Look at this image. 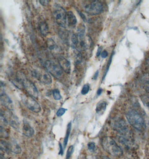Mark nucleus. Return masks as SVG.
I'll return each mask as SVG.
<instances>
[{
	"label": "nucleus",
	"mask_w": 149,
	"mask_h": 159,
	"mask_svg": "<svg viewBox=\"0 0 149 159\" xmlns=\"http://www.w3.org/2000/svg\"><path fill=\"white\" fill-rule=\"evenodd\" d=\"M66 24L70 27L74 26L77 24V19L72 11H68L66 12Z\"/></svg>",
	"instance_id": "4468645a"
},
{
	"label": "nucleus",
	"mask_w": 149,
	"mask_h": 159,
	"mask_svg": "<svg viewBox=\"0 0 149 159\" xmlns=\"http://www.w3.org/2000/svg\"><path fill=\"white\" fill-rule=\"evenodd\" d=\"M36 77L38 78L44 83L45 84L49 85L52 83V78L50 75L49 73H47L46 71H43L42 73H37L36 74Z\"/></svg>",
	"instance_id": "f8f14e48"
},
{
	"label": "nucleus",
	"mask_w": 149,
	"mask_h": 159,
	"mask_svg": "<svg viewBox=\"0 0 149 159\" xmlns=\"http://www.w3.org/2000/svg\"><path fill=\"white\" fill-rule=\"evenodd\" d=\"M73 150H74L73 146H70L69 148H68V150H67L66 159H70V157L72 156V153H73Z\"/></svg>",
	"instance_id": "7c9ffc66"
},
{
	"label": "nucleus",
	"mask_w": 149,
	"mask_h": 159,
	"mask_svg": "<svg viewBox=\"0 0 149 159\" xmlns=\"http://www.w3.org/2000/svg\"><path fill=\"white\" fill-rule=\"evenodd\" d=\"M101 57L102 58H103V59H105V58H106L108 56V52L106 50H103V52H102V53H101Z\"/></svg>",
	"instance_id": "72a5a7b5"
},
{
	"label": "nucleus",
	"mask_w": 149,
	"mask_h": 159,
	"mask_svg": "<svg viewBox=\"0 0 149 159\" xmlns=\"http://www.w3.org/2000/svg\"><path fill=\"white\" fill-rule=\"evenodd\" d=\"M107 107V103L103 101H101L98 103L96 107V113L97 115H102L105 112Z\"/></svg>",
	"instance_id": "f3484780"
},
{
	"label": "nucleus",
	"mask_w": 149,
	"mask_h": 159,
	"mask_svg": "<svg viewBox=\"0 0 149 159\" xmlns=\"http://www.w3.org/2000/svg\"><path fill=\"white\" fill-rule=\"evenodd\" d=\"M89 89H90V86L88 84H86L85 85H83L82 89L81 91V93L83 95H86L88 93Z\"/></svg>",
	"instance_id": "c756f323"
},
{
	"label": "nucleus",
	"mask_w": 149,
	"mask_h": 159,
	"mask_svg": "<svg viewBox=\"0 0 149 159\" xmlns=\"http://www.w3.org/2000/svg\"><path fill=\"white\" fill-rule=\"evenodd\" d=\"M47 44L48 49L50 51H55L58 49V46L55 43V41H54L52 38H48L47 41Z\"/></svg>",
	"instance_id": "4be33fe9"
},
{
	"label": "nucleus",
	"mask_w": 149,
	"mask_h": 159,
	"mask_svg": "<svg viewBox=\"0 0 149 159\" xmlns=\"http://www.w3.org/2000/svg\"><path fill=\"white\" fill-rule=\"evenodd\" d=\"M45 66L50 73L56 78L59 79L63 76V70L59 63L58 64L53 61H47L45 63Z\"/></svg>",
	"instance_id": "423d86ee"
},
{
	"label": "nucleus",
	"mask_w": 149,
	"mask_h": 159,
	"mask_svg": "<svg viewBox=\"0 0 149 159\" xmlns=\"http://www.w3.org/2000/svg\"><path fill=\"white\" fill-rule=\"evenodd\" d=\"M126 117L129 123L139 131H142L146 128L144 119L135 111H128L126 114Z\"/></svg>",
	"instance_id": "f03ea898"
},
{
	"label": "nucleus",
	"mask_w": 149,
	"mask_h": 159,
	"mask_svg": "<svg viewBox=\"0 0 149 159\" xmlns=\"http://www.w3.org/2000/svg\"><path fill=\"white\" fill-rule=\"evenodd\" d=\"M1 115L5 117L7 124L10 125L15 129H19L20 122L19 118L15 115L10 110H7L5 111H1Z\"/></svg>",
	"instance_id": "6e6552de"
},
{
	"label": "nucleus",
	"mask_w": 149,
	"mask_h": 159,
	"mask_svg": "<svg viewBox=\"0 0 149 159\" xmlns=\"http://www.w3.org/2000/svg\"><path fill=\"white\" fill-rule=\"evenodd\" d=\"M71 129H72V122H69V124H68L67 127H66V134H65V136L64 140V148L66 147V145L68 143L69 135H70V131H71Z\"/></svg>",
	"instance_id": "5701e85b"
},
{
	"label": "nucleus",
	"mask_w": 149,
	"mask_h": 159,
	"mask_svg": "<svg viewBox=\"0 0 149 159\" xmlns=\"http://www.w3.org/2000/svg\"><path fill=\"white\" fill-rule=\"evenodd\" d=\"M83 8L86 12L89 15H96L102 12L103 6L102 3L98 1H90L85 3Z\"/></svg>",
	"instance_id": "20e7f679"
},
{
	"label": "nucleus",
	"mask_w": 149,
	"mask_h": 159,
	"mask_svg": "<svg viewBox=\"0 0 149 159\" xmlns=\"http://www.w3.org/2000/svg\"><path fill=\"white\" fill-rule=\"evenodd\" d=\"M0 135H1V137L2 138H7L8 137V132L6 131V130L3 127L2 125H1Z\"/></svg>",
	"instance_id": "c85d7f7f"
},
{
	"label": "nucleus",
	"mask_w": 149,
	"mask_h": 159,
	"mask_svg": "<svg viewBox=\"0 0 149 159\" xmlns=\"http://www.w3.org/2000/svg\"><path fill=\"white\" fill-rule=\"evenodd\" d=\"M60 145V148H61V151H60V154L63 155V148H62V146L61 145V143L59 144Z\"/></svg>",
	"instance_id": "ea45409f"
},
{
	"label": "nucleus",
	"mask_w": 149,
	"mask_h": 159,
	"mask_svg": "<svg viewBox=\"0 0 149 159\" xmlns=\"http://www.w3.org/2000/svg\"><path fill=\"white\" fill-rule=\"evenodd\" d=\"M147 69H149V58L148 59V60L147 61Z\"/></svg>",
	"instance_id": "a19ab883"
},
{
	"label": "nucleus",
	"mask_w": 149,
	"mask_h": 159,
	"mask_svg": "<svg viewBox=\"0 0 149 159\" xmlns=\"http://www.w3.org/2000/svg\"><path fill=\"white\" fill-rule=\"evenodd\" d=\"M113 55V54H111V55L110 58L109 60H108L107 64V66H106V70H105V74H104V76H103V78H102V81L104 80V79L105 78V77H106V75H107V73L108 71L109 68H110V66L111 64V62H112V59Z\"/></svg>",
	"instance_id": "cd10ccee"
},
{
	"label": "nucleus",
	"mask_w": 149,
	"mask_h": 159,
	"mask_svg": "<svg viewBox=\"0 0 149 159\" xmlns=\"http://www.w3.org/2000/svg\"><path fill=\"white\" fill-rule=\"evenodd\" d=\"M1 149L6 154H9L11 152L10 143L6 142V141L1 140Z\"/></svg>",
	"instance_id": "aec40b11"
},
{
	"label": "nucleus",
	"mask_w": 149,
	"mask_h": 159,
	"mask_svg": "<svg viewBox=\"0 0 149 159\" xmlns=\"http://www.w3.org/2000/svg\"><path fill=\"white\" fill-rule=\"evenodd\" d=\"M52 95H53V98L56 101L60 100L61 98L60 91H59L58 89H55L54 91H52Z\"/></svg>",
	"instance_id": "a878e982"
},
{
	"label": "nucleus",
	"mask_w": 149,
	"mask_h": 159,
	"mask_svg": "<svg viewBox=\"0 0 149 159\" xmlns=\"http://www.w3.org/2000/svg\"><path fill=\"white\" fill-rule=\"evenodd\" d=\"M49 1H47V0H45V1H39V2L43 6H46L47 5H48V3H49Z\"/></svg>",
	"instance_id": "f704fd0d"
},
{
	"label": "nucleus",
	"mask_w": 149,
	"mask_h": 159,
	"mask_svg": "<svg viewBox=\"0 0 149 159\" xmlns=\"http://www.w3.org/2000/svg\"><path fill=\"white\" fill-rule=\"evenodd\" d=\"M58 63L61 66L62 70L66 74H70L71 71V64L69 61L61 55L58 57Z\"/></svg>",
	"instance_id": "9b49d317"
},
{
	"label": "nucleus",
	"mask_w": 149,
	"mask_h": 159,
	"mask_svg": "<svg viewBox=\"0 0 149 159\" xmlns=\"http://www.w3.org/2000/svg\"><path fill=\"white\" fill-rule=\"evenodd\" d=\"M102 52V48L101 47H98V50H97V52L96 53V56H97V57H98L99 55L101 54V53Z\"/></svg>",
	"instance_id": "c9c22d12"
},
{
	"label": "nucleus",
	"mask_w": 149,
	"mask_h": 159,
	"mask_svg": "<svg viewBox=\"0 0 149 159\" xmlns=\"http://www.w3.org/2000/svg\"><path fill=\"white\" fill-rule=\"evenodd\" d=\"M34 133L35 131L30 125L27 121H24L22 125V134L26 137H31L33 136Z\"/></svg>",
	"instance_id": "ddd939ff"
},
{
	"label": "nucleus",
	"mask_w": 149,
	"mask_h": 159,
	"mask_svg": "<svg viewBox=\"0 0 149 159\" xmlns=\"http://www.w3.org/2000/svg\"><path fill=\"white\" fill-rule=\"evenodd\" d=\"M101 159H111L110 158V157H102V158H101Z\"/></svg>",
	"instance_id": "79ce46f5"
},
{
	"label": "nucleus",
	"mask_w": 149,
	"mask_h": 159,
	"mask_svg": "<svg viewBox=\"0 0 149 159\" xmlns=\"http://www.w3.org/2000/svg\"><path fill=\"white\" fill-rule=\"evenodd\" d=\"M102 92H103V90H102V88H99V89H98V91H97V95H98V96L101 95L102 93Z\"/></svg>",
	"instance_id": "4c0bfd02"
},
{
	"label": "nucleus",
	"mask_w": 149,
	"mask_h": 159,
	"mask_svg": "<svg viewBox=\"0 0 149 159\" xmlns=\"http://www.w3.org/2000/svg\"><path fill=\"white\" fill-rule=\"evenodd\" d=\"M79 15H80V16L82 17V18L83 19V20L85 21H86V17L85 16H84V14H82V13H79Z\"/></svg>",
	"instance_id": "58836bf2"
},
{
	"label": "nucleus",
	"mask_w": 149,
	"mask_h": 159,
	"mask_svg": "<svg viewBox=\"0 0 149 159\" xmlns=\"http://www.w3.org/2000/svg\"><path fill=\"white\" fill-rule=\"evenodd\" d=\"M71 40H72V43L74 47H77L79 44V38L77 34H72V37H71Z\"/></svg>",
	"instance_id": "393cba45"
},
{
	"label": "nucleus",
	"mask_w": 149,
	"mask_h": 159,
	"mask_svg": "<svg viewBox=\"0 0 149 159\" xmlns=\"http://www.w3.org/2000/svg\"><path fill=\"white\" fill-rule=\"evenodd\" d=\"M88 148L89 150L91 152H93L96 149V145L94 143H88Z\"/></svg>",
	"instance_id": "473e14b6"
},
{
	"label": "nucleus",
	"mask_w": 149,
	"mask_h": 159,
	"mask_svg": "<svg viewBox=\"0 0 149 159\" xmlns=\"http://www.w3.org/2000/svg\"><path fill=\"white\" fill-rule=\"evenodd\" d=\"M78 47L79 48V49L81 50H86L87 49V44L85 41L84 38L79 39V44H78Z\"/></svg>",
	"instance_id": "b1692460"
},
{
	"label": "nucleus",
	"mask_w": 149,
	"mask_h": 159,
	"mask_svg": "<svg viewBox=\"0 0 149 159\" xmlns=\"http://www.w3.org/2000/svg\"><path fill=\"white\" fill-rule=\"evenodd\" d=\"M98 75H99V70H97V71L95 72V73H94L93 79L94 80H97V78L98 77Z\"/></svg>",
	"instance_id": "e433bc0d"
},
{
	"label": "nucleus",
	"mask_w": 149,
	"mask_h": 159,
	"mask_svg": "<svg viewBox=\"0 0 149 159\" xmlns=\"http://www.w3.org/2000/svg\"><path fill=\"white\" fill-rule=\"evenodd\" d=\"M141 82L145 90L149 94V74H144L141 77Z\"/></svg>",
	"instance_id": "dca6fc26"
},
{
	"label": "nucleus",
	"mask_w": 149,
	"mask_h": 159,
	"mask_svg": "<svg viewBox=\"0 0 149 159\" xmlns=\"http://www.w3.org/2000/svg\"><path fill=\"white\" fill-rule=\"evenodd\" d=\"M112 126L116 131L121 134H125L128 131V127L126 122L122 119H116L112 122Z\"/></svg>",
	"instance_id": "1a4fd4ad"
},
{
	"label": "nucleus",
	"mask_w": 149,
	"mask_h": 159,
	"mask_svg": "<svg viewBox=\"0 0 149 159\" xmlns=\"http://www.w3.org/2000/svg\"><path fill=\"white\" fill-rule=\"evenodd\" d=\"M86 32V27L83 24H80L78 25L77 28V35L78 38L80 39L84 38Z\"/></svg>",
	"instance_id": "412c9836"
},
{
	"label": "nucleus",
	"mask_w": 149,
	"mask_h": 159,
	"mask_svg": "<svg viewBox=\"0 0 149 159\" xmlns=\"http://www.w3.org/2000/svg\"><path fill=\"white\" fill-rule=\"evenodd\" d=\"M39 29H40V33L42 34V35L44 36L47 35L49 31V29L48 27L47 23L45 21L40 22L39 24Z\"/></svg>",
	"instance_id": "a211bd4d"
},
{
	"label": "nucleus",
	"mask_w": 149,
	"mask_h": 159,
	"mask_svg": "<svg viewBox=\"0 0 149 159\" xmlns=\"http://www.w3.org/2000/svg\"><path fill=\"white\" fill-rule=\"evenodd\" d=\"M22 102L28 109L35 113H39L41 111V107L35 99L32 96L23 95Z\"/></svg>",
	"instance_id": "0eeeda50"
},
{
	"label": "nucleus",
	"mask_w": 149,
	"mask_h": 159,
	"mask_svg": "<svg viewBox=\"0 0 149 159\" xmlns=\"http://www.w3.org/2000/svg\"><path fill=\"white\" fill-rule=\"evenodd\" d=\"M1 102L7 110L13 111L14 104L11 98L4 91H1Z\"/></svg>",
	"instance_id": "9d476101"
},
{
	"label": "nucleus",
	"mask_w": 149,
	"mask_h": 159,
	"mask_svg": "<svg viewBox=\"0 0 149 159\" xmlns=\"http://www.w3.org/2000/svg\"><path fill=\"white\" fill-rule=\"evenodd\" d=\"M53 16L55 22L58 25L63 28H65L66 25V12L61 6H57L54 7L53 11Z\"/></svg>",
	"instance_id": "39448f33"
},
{
	"label": "nucleus",
	"mask_w": 149,
	"mask_h": 159,
	"mask_svg": "<svg viewBox=\"0 0 149 159\" xmlns=\"http://www.w3.org/2000/svg\"><path fill=\"white\" fill-rule=\"evenodd\" d=\"M17 79L22 84V86L25 91L28 92L30 96L34 98H37L39 96V92L36 86L30 80H28L25 75L22 73H17Z\"/></svg>",
	"instance_id": "7ed1b4c3"
},
{
	"label": "nucleus",
	"mask_w": 149,
	"mask_h": 159,
	"mask_svg": "<svg viewBox=\"0 0 149 159\" xmlns=\"http://www.w3.org/2000/svg\"><path fill=\"white\" fill-rule=\"evenodd\" d=\"M141 99L144 106L149 111V97L147 96H141Z\"/></svg>",
	"instance_id": "bb28decb"
},
{
	"label": "nucleus",
	"mask_w": 149,
	"mask_h": 159,
	"mask_svg": "<svg viewBox=\"0 0 149 159\" xmlns=\"http://www.w3.org/2000/svg\"><path fill=\"white\" fill-rule=\"evenodd\" d=\"M72 55L74 59L75 63L76 64H79L82 61V55L78 50L73 48L72 49Z\"/></svg>",
	"instance_id": "2eb2a0df"
},
{
	"label": "nucleus",
	"mask_w": 149,
	"mask_h": 159,
	"mask_svg": "<svg viewBox=\"0 0 149 159\" xmlns=\"http://www.w3.org/2000/svg\"><path fill=\"white\" fill-rule=\"evenodd\" d=\"M0 159H6L5 158V157H3L2 155H1V157H0Z\"/></svg>",
	"instance_id": "37998d69"
},
{
	"label": "nucleus",
	"mask_w": 149,
	"mask_h": 159,
	"mask_svg": "<svg viewBox=\"0 0 149 159\" xmlns=\"http://www.w3.org/2000/svg\"><path fill=\"white\" fill-rule=\"evenodd\" d=\"M66 111V110L65 108H61L58 110L57 112H56V116L58 117H61L62 116L64 115V113H65Z\"/></svg>",
	"instance_id": "2f4dec72"
},
{
	"label": "nucleus",
	"mask_w": 149,
	"mask_h": 159,
	"mask_svg": "<svg viewBox=\"0 0 149 159\" xmlns=\"http://www.w3.org/2000/svg\"><path fill=\"white\" fill-rule=\"evenodd\" d=\"M10 143L11 152L16 154H19L21 152V148L15 140H12L11 143Z\"/></svg>",
	"instance_id": "6ab92c4d"
},
{
	"label": "nucleus",
	"mask_w": 149,
	"mask_h": 159,
	"mask_svg": "<svg viewBox=\"0 0 149 159\" xmlns=\"http://www.w3.org/2000/svg\"><path fill=\"white\" fill-rule=\"evenodd\" d=\"M102 148L105 151L115 157H120L122 155L123 151L116 141L111 137L103 138L102 141Z\"/></svg>",
	"instance_id": "f257e3e1"
}]
</instances>
